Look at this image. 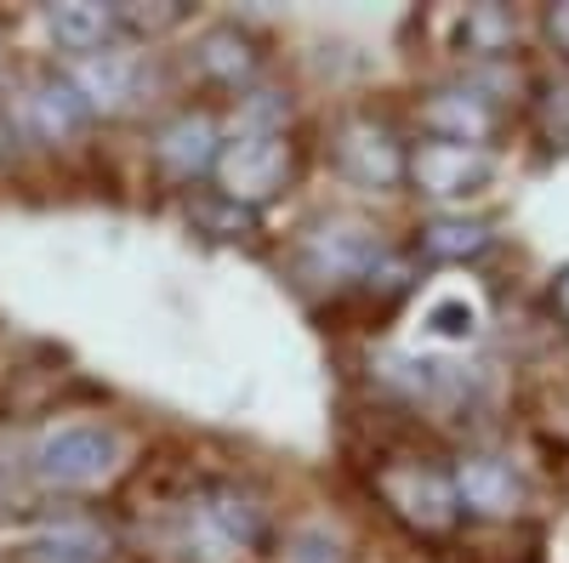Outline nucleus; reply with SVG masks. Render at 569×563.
I'll return each mask as SVG.
<instances>
[{"label":"nucleus","mask_w":569,"mask_h":563,"mask_svg":"<svg viewBox=\"0 0 569 563\" xmlns=\"http://www.w3.org/2000/svg\"><path fill=\"white\" fill-rule=\"evenodd\" d=\"M18 125L29 137H40V143H63V137H74L86 125V103L74 98V86L58 74V80H34L23 86L18 98Z\"/></svg>","instance_id":"nucleus-11"},{"label":"nucleus","mask_w":569,"mask_h":563,"mask_svg":"<svg viewBox=\"0 0 569 563\" xmlns=\"http://www.w3.org/2000/svg\"><path fill=\"white\" fill-rule=\"evenodd\" d=\"M194 217L217 233V240H246V233L257 228V211H251V205H233V200H222V194H217V200H200Z\"/></svg>","instance_id":"nucleus-17"},{"label":"nucleus","mask_w":569,"mask_h":563,"mask_svg":"<svg viewBox=\"0 0 569 563\" xmlns=\"http://www.w3.org/2000/svg\"><path fill=\"white\" fill-rule=\"evenodd\" d=\"M552 302H558V313L569 319V268L558 273V285H552Z\"/></svg>","instance_id":"nucleus-22"},{"label":"nucleus","mask_w":569,"mask_h":563,"mask_svg":"<svg viewBox=\"0 0 569 563\" xmlns=\"http://www.w3.org/2000/svg\"><path fill=\"white\" fill-rule=\"evenodd\" d=\"M421 251L433 262H472L490 251V228L479 217H433L421 228Z\"/></svg>","instance_id":"nucleus-16"},{"label":"nucleus","mask_w":569,"mask_h":563,"mask_svg":"<svg viewBox=\"0 0 569 563\" xmlns=\"http://www.w3.org/2000/svg\"><path fill=\"white\" fill-rule=\"evenodd\" d=\"M507 40H512V18L501 7H479L467 18V46H479V52H501Z\"/></svg>","instance_id":"nucleus-18"},{"label":"nucleus","mask_w":569,"mask_h":563,"mask_svg":"<svg viewBox=\"0 0 569 563\" xmlns=\"http://www.w3.org/2000/svg\"><path fill=\"white\" fill-rule=\"evenodd\" d=\"M154 160H160L171 177H182V182L217 171V160H222V131H217V120H211V114H194V109L171 114V120L154 131Z\"/></svg>","instance_id":"nucleus-8"},{"label":"nucleus","mask_w":569,"mask_h":563,"mask_svg":"<svg viewBox=\"0 0 569 563\" xmlns=\"http://www.w3.org/2000/svg\"><path fill=\"white\" fill-rule=\"evenodd\" d=\"M382 262H388L382 233L365 222H348V217L319 222L302 245V273L313 285H353V279H370Z\"/></svg>","instance_id":"nucleus-2"},{"label":"nucleus","mask_w":569,"mask_h":563,"mask_svg":"<svg viewBox=\"0 0 569 563\" xmlns=\"http://www.w3.org/2000/svg\"><path fill=\"white\" fill-rule=\"evenodd\" d=\"M382 495H388V506L399 512L410 530H450L456 512H461L450 473H433V466H421V461L388 466V473H382Z\"/></svg>","instance_id":"nucleus-5"},{"label":"nucleus","mask_w":569,"mask_h":563,"mask_svg":"<svg viewBox=\"0 0 569 563\" xmlns=\"http://www.w3.org/2000/svg\"><path fill=\"white\" fill-rule=\"evenodd\" d=\"M120 12L114 7H98V0H58V7H46V29H52L58 46H69V52H103L109 34H114Z\"/></svg>","instance_id":"nucleus-14"},{"label":"nucleus","mask_w":569,"mask_h":563,"mask_svg":"<svg viewBox=\"0 0 569 563\" xmlns=\"http://www.w3.org/2000/svg\"><path fill=\"white\" fill-rule=\"evenodd\" d=\"M427 125H433V137H445V143H472L479 149L490 125H496V109L479 86H450V91H433V103H427L421 114Z\"/></svg>","instance_id":"nucleus-12"},{"label":"nucleus","mask_w":569,"mask_h":563,"mask_svg":"<svg viewBox=\"0 0 569 563\" xmlns=\"http://www.w3.org/2000/svg\"><path fill=\"white\" fill-rule=\"evenodd\" d=\"M284 114H291V103H284L279 91H251V98H246V120H240V131H273Z\"/></svg>","instance_id":"nucleus-20"},{"label":"nucleus","mask_w":569,"mask_h":563,"mask_svg":"<svg viewBox=\"0 0 569 563\" xmlns=\"http://www.w3.org/2000/svg\"><path fill=\"white\" fill-rule=\"evenodd\" d=\"M547 29H552V40L569 52V7H552V12H547Z\"/></svg>","instance_id":"nucleus-21"},{"label":"nucleus","mask_w":569,"mask_h":563,"mask_svg":"<svg viewBox=\"0 0 569 563\" xmlns=\"http://www.w3.org/2000/svg\"><path fill=\"white\" fill-rule=\"evenodd\" d=\"M120 466V439L98 421H58L29 450V473L46 490H98Z\"/></svg>","instance_id":"nucleus-1"},{"label":"nucleus","mask_w":569,"mask_h":563,"mask_svg":"<svg viewBox=\"0 0 569 563\" xmlns=\"http://www.w3.org/2000/svg\"><path fill=\"white\" fill-rule=\"evenodd\" d=\"M337 165H342L359 188H393L410 160H405V149L393 143L388 125L353 120V125H342V137H337Z\"/></svg>","instance_id":"nucleus-9"},{"label":"nucleus","mask_w":569,"mask_h":563,"mask_svg":"<svg viewBox=\"0 0 569 563\" xmlns=\"http://www.w3.org/2000/svg\"><path fill=\"white\" fill-rule=\"evenodd\" d=\"M74 86V98L86 103V114H126L142 91V63L120 46H103V52L74 58V69L63 74Z\"/></svg>","instance_id":"nucleus-6"},{"label":"nucleus","mask_w":569,"mask_h":563,"mask_svg":"<svg viewBox=\"0 0 569 563\" xmlns=\"http://www.w3.org/2000/svg\"><path fill=\"white\" fill-rule=\"evenodd\" d=\"M405 171L427 200H467L472 188L490 177V154L472 149V143H445V137H433V143H421L410 154Z\"/></svg>","instance_id":"nucleus-7"},{"label":"nucleus","mask_w":569,"mask_h":563,"mask_svg":"<svg viewBox=\"0 0 569 563\" xmlns=\"http://www.w3.org/2000/svg\"><path fill=\"white\" fill-rule=\"evenodd\" d=\"M450 484H456V501H461L467 512H479V519H512L518 501H525V484H518L512 466L496 461V455H467V461H456Z\"/></svg>","instance_id":"nucleus-10"},{"label":"nucleus","mask_w":569,"mask_h":563,"mask_svg":"<svg viewBox=\"0 0 569 563\" xmlns=\"http://www.w3.org/2000/svg\"><path fill=\"white\" fill-rule=\"evenodd\" d=\"M541 131L552 143H569V74L547 80V98H541Z\"/></svg>","instance_id":"nucleus-19"},{"label":"nucleus","mask_w":569,"mask_h":563,"mask_svg":"<svg viewBox=\"0 0 569 563\" xmlns=\"http://www.w3.org/2000/svg\"><path fill=\"white\" fill-rule=\"evenodd\" d=\"M114 541L91 519H58L29 541V563H109Z\"/></svg>","instance_id":"nucleus-13"},{"label":"nucleus","mask_w":569,"mask_h":563,"mask_svg":"<svg viewBox=\"0 0 569 563\" xmlns=\"http://www.w3.org/2000/svg\"><path fill=\"white\" fill-rule=\"evenodd\" d=\"M284 171H291V149H284L279 131H240L233 143H222V160H217L222 200L251 205V211L279 194Z\"/></svg>","instance_id":"nucleus-3"},{"label":"nucleus","mask_w":569,"mask_h":563,"mask_svg":"<svg viewBox=\"0 0 569 563\" xmlns=\"http://www.w3.org/2000/svg\"><path fill=\"white\" fill-rule=\"evenodd\" d=\"M188 530H194V546L206 557H233V552H257L268 535L262 506L228 484H211L194 506H188Z\"/></svg>","instance_id":"nucleus-4"},{"label":"nucleus","mask_w":569,"mask_h":563,"mask_svg":"<svg viewBox=\"0 0 569 563\" xmlns=\"http://www.w3.org/2000/svg\"><path fill=\"white\" fill-rule=\"evenodd\" d=\"M194 69L222 80V86H246L257 74V40L240 29H206L194 40Z\"/></svg>","instance_id":"nucleus-15"}]
</instances>
